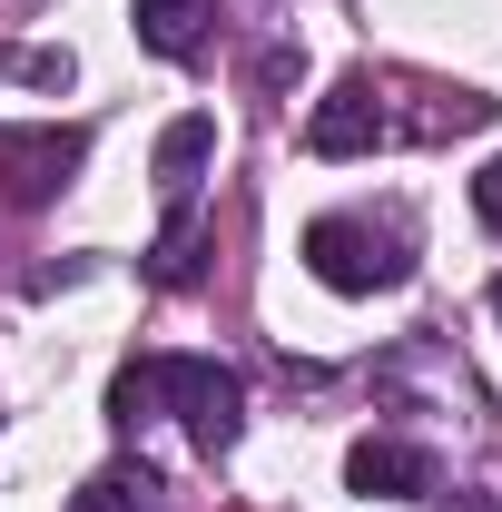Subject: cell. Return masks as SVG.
I'll return each instance as SVG.
<instances>
[{"label":"cell","instance_id":"obj_11","mask_svg":"<svg viewBox=\"0 0 502 512\" xmlns=\"http://www.w3.org/2000/svg\"><path fill=\"white\" fill-rule=\"evenodd\" d=\"M0 79H30V89H69V50H0Z\"/></svg>","mask_w":502,"mask_h":512},{"label":"cell","instance_id":"obj_9","mask_svg":"<svg viewBox=\"0 0 502 512\" xmlns=\"http://www.w3.org/2000/svg\"><path fill=\"white\" fill-rule=\"evenodd\" d=\"M69 512H158V473L148 463H109V473H89L69 493Z\"/></svg>","mask_w":502,"mask_h":512},{"label":"cell","instance_id":"obj_8","mask_svg":"<svg viewBox=\"0 0 502 512\" xmlns=\"http://www.w3.org/2000/svg\"><path fill=\"white\" fill-rule=\"evenodd\" d=\"M158 365H168V355H128L119 375H109V424H119V434H148V424L168 414V384H158Z\"/></svg>","mask_w":502,"mask_h":512},{"label":"cell","instance_id":"obj_5","mask_svg":"<svg viewBox=\"0 0 502 512\" xmlns=\"http://www.w3.org/2000/svg\"><path fill=\"white\" fill-rule=\"evenodd\" d=\"M384 138H394V109L375 99V79H335L306 109V148L315 158H375Z\"/></svg>","mask_w":502,"mask_h":512},{"label":"cell","instance_id":"obj_14","mask_svg":"<svg viewBox=\"0 0 502 512\" xmlns=\"http://www.w3.org/2000/svg\"><path fill=\"white\" fill-rule=\"evenodd\" d=\"M493 325H502V276H493Z\"/></svg>","mask_w":502,"mask_h":512},{"label":"cell","instance_id":"obj_10","mask_svg":"<svg viewBox=\"0 0 502 512\" xmlns=\"http://www.w3.org/2000/svg\"><path fill=\"white\" fill-rule=\"evenodd\" d=\"M197 256H207V237H197V207H168V237L148 247V276H158V286H197Z\"/></svg>","mask_w":502,"mask_h":512},{"label":"cell","instance_id":"obj_6","mask_svg":"<svg viewBox=\"0 0 502 512\" xmlns=\"http://www.w3.org/2000/svg\"><path fill=\"white\" fill-rule=\"evenodd\" d=\"M207 158H217V119H207V109L168 119V128H158V158H148L158 197H168V207H197V188H207Z\"/></svg>","mask_w":502,"mask_h":512},{"label":"cell","instance_id":"obj_13","mask_svg":"<svg viewBox=\"0 0 502 512\" xmlns=\"http://www.w3.org/2000/svg\"><path fill=\"white\" fill-rule=\"evenodd\" d=\"M473 512H502V503H493V493H473Z\"/></svg>","mask_w":502,"mask_h":512},{"label":"cell","instance_id":"obj_7","mask_svg":"<svg viewBox=\"0 0 502 512\" xmlns=\"http://www.w3.org/2000/svg\"><path fill=\"white\" fill-rule=\"evenodd\" d=\"M128 20H138V50H158V60H197V50H207L217 0H138Z\"/></svg>","mask_w":502,"mask_h":512},{"label":"cell","instance_id":"obj_4","mask_svg":"<svg viewBox=\"0 0 502 512\" xmlns=\"http://www.w3.org/2000/svg\"><path fill=\"white\" fill-rule=\"evenodd\" d=\"M345 493H365V503H434L443 463L424 444H404V434H365L345 453Z\"/></svg>","mask_w":502,"mask_h":512},{"label":"cell","instance_id":"obj_2","mask_svg":"<svg viewBox=\"0 0 502 512\" xmlns=\"http://www.w3.org/2000/svg\"><path fill=\"white\" fill-rule=\"evenodd\" d=\"M158 384H168V414L188 424V444L207 453V463L237 453V434H247V375H237V365H217V355H168Z\"/></svg>","mask_w":502,"mask_h":512},{"label":"cell","instance_id":"obj_3","mask_svg":"<svg viewBox=\"0 0 502 512\" xmlns=\"http://www.w3.org/2000/svg\"><path fill=\"white\" fill-rule=\"evenodd\" d=\"M89 168V128H20V119H0V197L10 207H50V197L69 188Z\"/></svg>","mask_w":502,"mask_h":512},{"label":"cell","instance_id":"obj_1","mask_svg":"<svg viewBox=\"0 0 502 512\" xmlns=\"http://www.w3.org/2000/svg\"><path fill=\"white\" fill-rule=\"evenodd\" d=\"M306 266H315V286H335V296H394L414 276V227L375 217V207H335V217L306 227Z\"/></svg>","mask_w":502,"mask_h":512},{"label":"cell","instance_id":"obj_12","mask_svg":"<svg viewBox=\"0 0 502 512\" xmlns=\"http://www.w3.org/2000/svg\"><path fill=\"white\" fill-rule=\"evenodd\" d=\"M473 217L502 237V158H483V168H473Z\"/></svg>","mask_w":502,"mask_h":512}]
</instances>
